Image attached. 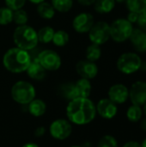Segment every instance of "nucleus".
<instances>
[{"label": "nucleus", "instance_id": "1", "mask_svg": "<svg viewBox=\"0 0 146 147\" xmlns=\"http://www.w3.org/2000/svg\"><path fill=\"white\" fill-rule=\"evenodd\" d=\"M66 115L71 123L78 126L87 125L96 118V105L89 98H75L68 102Z\"/></svg>", "mask_w": 146, "mask_h": 147}, {"label": "nucleus", "instance_id": "2", "mask_svg": "<svg viewBox=\"0 0 146 147\" xmlns=\"http://www.w3.org/2000/svg\"><path fill=\"white\" fill-rule=\"evenodd\" d=\"M31 60L32 57L29 53L17 47L9 49L3 58V63L5 69L12 73L26 71Z\"/></svg>", "mask_w": 146, "mask_h": 147}, {"label": "nucleus", "instance_id": "3", "mask_svg": "<svg viewBox=\"0 0 146 147\" xmlns=\"http://www.w3.org/2000/svg\"><path fill=\"white\" fill-rule=\"evenodd\" d=\"M13 40L17 47L26 51L33 50L38 43L37 32L31 26L21 25L15 29Z\"/></svg>", "mask_w": 146, "mask_h": 147}, {"label": "nucleus", "instance_id": "4", "mask_svg": "<svg viewBox=\"0 0 146 147\" xmlns=\"http://www.w3.org/2000/svg\"><path fill=\"white\" fill-rule=\"evenodd\" d=\"M35 95L34 87L27 81H18L11 88L12 99L21 105H28L35 98Z\"/></svg>", "mask_w": 146, "mask_h": 147}, {"label": "nucleus", "instance_id": "5", "mask_svg": "<svg viewBox=\"0 0 146 147\" xmlns=\"http://www.w3.org/2000/svg\"><path fill=\"white\" fill-rule=\"evenodd\" d=\"M142 64L141 58L135 53H125L117 60V68L124 74H133L139 70Z\"/></svg>", "mask_w": 146, "mask_h": 147}, {"label": "nucleus", "instance_id": "6", "mask_svg": "<svg viewBox=\"0 0 146 147\" xmlns=\"http://www.w3.org/2000/svg\"><path fill=\"white\" fill-rule=\"evenodd\" d=\"M133 29V24L127 19H117L110 25V37L116 42H123L129 39Z\"/></svg>", "mask_w": 146, "mask_h": 147}, {"label": "nucleus", "instance_id": "7", "mask_svg": "<svg viewBox=\"0 0 146 147\" xmlns=\"http://www.w3.org/2000/svg\"><path fill=\"white\" fill-rule=\"evenodd\" d=\"M89 38L93 44L102 45L110 38V25L106 22H98L94 23L89 31Z\"/></svg>", "mask_w": 146, "mask_h": 147}, {"label": "nucleus", "instance_id": "8", "mask_svg": "<svg viewBox=\"0 0 146 147\" xmlns=\"http://www.w3.org/2000/svg\"><path fill=\"white\" fill-rule=\"evenodd\" d=\"M49 132L53 139L64 140L71 136L72 133V126L68 120L57 119L51 123Z\"/></svg>", "mask_w": 146, "mask_h": 147}, {"label": "nucleus", "instance_id": "9", "mask_svg": "<svg viewBox=\"0 0 146 147\" xmlns=\"http://www.w3.org/2000/svg\"><path fill=\"white\" fill-rule=\"evenodd\" d=\"M46 71H57L61 66L59 55L52 50H44L35 58Z\"/></svg>", "mask_w": 146, "mask_h": 147}, {"label": "nucleus", "instance_id": "10", "mask_svg": "<svg viewBox=\"0 0 146 147\" xmlns=\"http://www.w3.org/2000/svg\"><path fill=\"white\" fill-rule=\"evenodd\" d=\"M129 98L133 104L143 106L146 102V82H135L129 90Z\"/></svg>", "mask_w": 146, "mask_h": 147}, {"label": "nucleus", "instance_id": "11", "mask_svg": "<svg viewBox=\"0 0 146 147\" xmlns=\"http://www.w3.org/2000/svg\"><path fill=\"white\" fill-rule=\"evenodd\" d=\"M96 113H98L100 116L107 120L113 119L118 112L117 104L112 102L109 98L101 99L96 106Z\"/></svg>", "mask_w": 146, "mask_h": 147}, {"label": "nucleus", "instance_id": "12", "mask_svg": "<svg viewBox=\"0 0 146 147\" xmlns=\"http://www.w3.org/2000/svg\"><path fill=\"white\" fill-rule=\"evenodd\" d=\"M94 23V16L89 13L83 12L74 18L72 26L74 30L78 33H87L90 30Z\"/></svg>", "mask_w": 146, "mask_h": 147}, {"label": "nucleus", "instance_id": "13", "mask_svg": "<svg viewBox=\"0 0 146 147\" xmlns=\"http://www.w3.org/2000/svg\"><path fill=\"white\" fill-rule=\"evenodd\" d=\"M76 71L81 78L89 80L96 77L98 73V67L95 62L88 59L80 60L76 65Z\"/></svg>", "mask_w": 146, "mask_h": 147}, {"label": "nucleus", "instance_id": "14", "mask_svg": "<svg viewBox=\"0 0 146 147\" xmlns=\"http://www.w3.org/2000/svg\"><path fill=\"white\" fill-rule=\"evenodd\" d=\"M108 95V98L115 104H122L129 97V90L122 84H116L110 87Z\"/></svg>", "mask_w": 146, "mask_h": 147}, {"label": "nucleus", "instance_id": "15", "mask_svg": "<svg viewBox=\"0 0 146 147\" xmlns=\"http://www.w3.org/2000/svg\"><path fill=\"white\" fill-rule=\"evenodd\" d=\"M129 39L137 51L146 52V32L140 28H133Z\"/></svg>", "mask_w": 146, "mask_h": 147}, {"label": "nucleus", "instance_id": "16", "mask_svg": "<svg viewBox=\"0 0 146 147\" xmlns=\"http://www.w3.org/2000/svg\"><path fill=\"white\" fill-rule=\"evenodd\" d=\"M26 71L30 78L38 81L43 80L46 74V71L43 68V66L39 63L36 59H32L31 63Z\"/></svg>", "mask_w": 146, "mask_h": 147}, {"label": "nucleus", "instance_id": "17", "mask_svg": "<svg viewBox=\"0 0 146 147\" xmlns=\"http://www.w3.org/2000/svg\"><path fill=\"white\" fill-rule=\"evenodd\" d=\"M28 110L29 114L34 117H40L45 115L46 111V105L41 99H34L28 104Z\"/></svg>", "mask_w": 146, "mask_h": 147}, {"label": "nucleus", "instance_id": "18", "mask_svg": "<svg viewBox=\"0 0 146 147\" xmlns=\"http://www.w3.org/2000/svg\"><path fill=\"white\" fill-rule=\"evenodd\" d=\"M59 94L69 102L78 97L75 83H65L61 84L59 89Z\"/></svg>", "mask_w": 146, "mask_h": 147}, {"label": "nucleus", "instance_id": "19", "mask_svg": "<svg viewBox=\"0 0 146 147\" xmlns=\"http://www.w3.org/2000/svg\"><path fill=\"white\" fill-rule=\"evenodd\" d=\"M77 93L78 97H83V98H89L90 93H91V84L89 79L81 78L75 83Z\"/></svg>", "mask_w": 146, "mask_h": 147}, {"label": "nucleus", "instance_id": "20", "mask_svg": "<svg viewBox=\"0 0 146 147\" xmlns=\"http://www.w3.org/2000/svg\"><path fill=\"white\" fill-rule=\"evenodd\" d=\"M95 9L100 14H106L112 11L115 6V0H96Z\"/></svg>", "mask_w": 146, "mask_h": 147}, {"label": "nucleus", "instance_id": "21", "mask_svg": "<svg viewBox=\"0 0 146 147\" xmlns=\"http://www.w3.org/2000/svg\"><path fill=\"white\" fill-rule=\"evenodd\" d=\"M37 13L39 16L45 19H51L55 15V9L52 5L49 3L42 2L38 4L37 7Z\"/></svg>", "mask_w": 146, "mask_h": 147}, {"label": "nucleus", "instance_id": "22", "mask_svg": "<svg viewBox=\"0 0 146 147\" xmlns=\"http://www.w3.org/2000/svg\"><path fill=\"white\" fill-rule=\"evenodd\" d=\"M143 115V109L140 106L133 104L126 111V117L131 122H138L141 120Z\"/></svg>", "mask_w": 146, "mask_h": 147}, {"label": "nucleus", "instance_id": "23", "mask_svg": "<svg viewBox=\"0 0 146 147\" xmlns=\"http://www.w3.org/2000/svg\"><path fill=\"white\" fill-rule=\"evenodd\" d=\"M55 31L51 27H44L40 28L37 32L38 36V41H40L41 43H49L52 40V37Z\"/></svg>", "mask_w": 146, "mask_h": 147}, {"label": "nucleus", "instance_id": "24", "mask_svg": "<svg viewBox=\"0 0 146 147\" xmlns=\"http://www.w3.org/2000/svg\"><path fill=\"white\" fill-rule=\"evenodd\" d=\"M126 7L130 12L143 13L145 9L146 0H126Z\"/></svg>", "mask_w": 146, "mask_h": 147}, {"label": "nucleus", "instance_id": "25", "mask_svg": "<svg viewBox=\"0 0 146 147\" xmlns=\"http://www.w3.org/2000/svg\"><path fill=\"white\" fill-rule=\"evenodd\" d=\"M101 55H102V50L99 45L92 43L90 46L88 47L86 50V58L88 60L95 62L100 59Z\"/></svg>", "mask_w": 146, "mask_h": 147}, {"label": "nucleus", "instance_id": "26", "mask_svg": "<svg viewBox=\"0 0 146 147\" xmlns=\"http://www.w3.org/2000/svg\"><path fill=\"white\" fill-rule=\"evenodd\" d=\"M54 9L59 12H68L73 5V0H52Z\"/></svg>", "mask_w": 146, "mask_h": 147}, {"label": "nucleus", "instance_id": "27", "mask_svg": "<svg viewBox=\"0 0 146 147\" xmlns=\"http://www.w3.org/2000/svg\"><path fill=\"white\" fill-rule=\"evenodd\" d=\"M52 41L57 47H64L69 41V34L64 30H59L54 33Z\"/></svg>", "mask_w": 146, "mask_h": 147}, {"label": "nucleus", "instance_id": "28", "mask_svg": "<svg viewBox=\"0 0 146 147\" xmlns=\"http://www.w3.org/2000/svg\"><path fill=\"white\" fill-rule=\"evenodd\" d=\"M13 21V10L8 7L0 8V25H7Z\"/></svg>", "mask_w": 146, "mask_h": 147}, {"label": "nucleus", "instance_id": "29", "mask_svg": "<svg viewBox=\"0 0 146 147\" xmlns=\"http://www.w3.org/2000/svg\"><path fill=\"white\" fill-rule=\"evenodd\" d=\"M28 14L25 10H23L22 9H16L13 11V21L15 22V23H16L17 25L21 26V25H25L28 22Z\"/></svg>", "mask_w": 146, "mask_h": 147}, {"label": "nucleus", "instance_id": "30", "mask_svg": "<svg viewBox=\"0 0 146 147\" xmlns=\"http://www.w3.org/2000/svg\"><path fill=\"white\" fill-rule=\"evenodd\" d=\"M97 147H119L116 139L112 135L103 136L98 142Z\"/></svg>", "mask_w": 146, "mask_h": 147}, {"label": "nucleus", "instance_id": "31", "mask_svg": "<svg viewBox=\"0 0 146 147\" xmlns=\"http://www.w3.org/2000/svg\"><path fill=\"white\" fill-rule=\"evenodd\" d=\"M26 3V0H5L6 6L10 9L16 10L22 9Z\"/></svg>", "mask_w": 146, "mask_h": 147}, {"label": "nucleus", "instance_id": "32", "mask_svg": "<svg viewBox=\"0 0 146 147\" xmlns=\"http://www.w3.org/2000/svg\"><path fill=\"white\" fill-rule=\"evenodd\" d=\"M137 23L139 27V28L143 31H146V16L145 15V13H140L139 15V18L137 21Z\"/></svg>", "mask_w": 146, "mask_h": 147}, {"label": "nucleus", "instance_id": "33", "mask_svg": "<svg viewBox=\"0 0 146 147\" xmlns=\"http://www.w3.org/2000/svg\"><path fill=\"white\" fill-rule=\"evenodd\" d=\"M139 15L138 13H135V12H130L127 16V20L133 24L134 22H137L138 21V18H139Z\"/></svg>", "mask_w": 146, "mask_h": 147}, {"label": "nucleus", "instance_id": "34", "mask_svg": "<svg viewBox=\"0 0 146 147\" xmlns=\"http://www.w3.org/2000/svg\"><path fill=\"white\" fill-rule=\"evenodd\" d=\"M45 134H46V128L44 127H38L34 130V136L37 138H40V137L44 136Z\"/></svg>", "mask_w": 146, "mask_h": 147}, {"label": "nucleus", "instance_id": "35", "mask_svg": "<svg viewBox=\"0 0 146 147\" xmlns=\"http://www.w3.org/2000/svg\"><path fill=\"white\" fill-rule=\"evenodd\" d=\"M123 147H142L141 146V145L139 144V143H138V142H136V141H128V142H126Z\"/></svg>", "mask_w": 146, "mask_h": 147}, {"label": "nucleus", "instance_id": "36", "mask_svg": "<svg viewBox=\"0 0 146 147\" xmlns=\"http://www.w3.org/2000/svg\"><path fill=\"white\" fill-rule=\"evenodd\" d=\"M78 3L82 5H84V6H89V5H91V4H94L96 0H77Z\"/></svg>", "mask_w": 146, "mask_h": 147}, {"label": "nucleus", "instance_id": "37", "mask_svg": "<svg viewBox=\"0 0 146 147\" xmlns=\"http://www.w3.org/2000/svg\"><path fill=\"white\" fill-rule=\"evenodd\" d=\"M140 127H141L142 130L146 131V117L141 121V122H140Z\"/></svg>", "mask_w": 146, "mask_h": 147}, {"label": "nucleus", "instance_id": "38", "mask_svg": "<svg viewBox=\"0 0 146 147\" xmlns=\"http://www.w3.org/2000/svg\"><path fill=\"white\" fill-rule=\"evenodd\" d=\"M22 147H40L38 145H36L35 143H27L25 144Z\"/></svg>", "mask_w": 146, "mask_h": 147}, {"label": "nucleus", "instance_id": "39", "mask_svg": "<svg viewBox=\"0 0 146 147\" xmlns=\"http://www.w3.org/2000/svg\"><path fill=\"white\" fill-rule=\"evenodd\" d=\"M28 1H29V2H31V3H33L39 4V3H40L44 2L45 0H28Z\"/></svg>", "mask_w": 146, "mask_h": 147}, {"label": "nucleus", "instance_id": "40", "mask_svg": "<svg viewBox=\"0 0 146 147\" xmlns=\"http://www.w3.org/2000/svg\"><path fill=\"white\" fill-rule=\"evenodd\" d=\"M143 106H144V109H143V113H145V116H146V102H145V103Z\"/></svg>", "mask_w": 146, "mask_h": 147}, {"label": "nucleus", "instance_id": "41", "mask_svg": "<svg viewBox=\"0 0 146 147\" xmlns=\"http://www.w3.org/2000/svg\"><path fill=\"white\" fill-rule=\"evenodd\" d=\"M141 146H142V147H146V139H145V140H144V141H143V143H142Z\"/></svg>", "mask_w": 146, "mask_h": 147}, {"label": "nucleus", "instance_id": "42", "mask_svg": "<svg viewBox=\"0 0 146 147\" xmlns=\"http://www.w3.org/2000/svg\"><path fill=\"white\" fill-rule=\"evenodd\" d=\"M126 0H115V2H119V3H121V2H125Z\"/></svg>", "mask_w": 146, "mask_h": 147}, {"label": "nucleus", "instance_id": "43", "mask_svg": "<svg viewBox=\"0 0 146 147\" xmlns=\"http://www.w3.org/2000/svg\"><path fill=\"white\" fill-rule=\"evenodd\" d=\"M71 147H83V146H71Z\"/></svg>", "mask_w": 146, "mask_h": 147}, {"label": "nucleus", "instance_id": "44", "mask_svg": "<svg viewBox=\"0 0 146 147\" xmlns=\"http://www.w3.org/2000/svg\"><path fill=\"white\" fill-rule=\"evenodd\" d=\"M144 13H145V15L146 16V7H145V11H144Z\"/></svg>", "mask_w": 146, "mask_h": 147}]
</instances>
